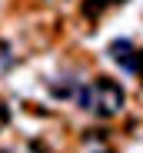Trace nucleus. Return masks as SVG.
I'll use <instances>...</instances> for the list:
<instances>
[{"instance_id": "1", "label": "nucleus", "mask_w": 143, "mask_h": 153, "mask_svg": "<svg viewBox=\"0 0 143 153\" xmlns=\"http://www.w3.org/2000/svg\"><path fill=\"white\" fill-rule=\"evenodd\" d=\"M80 107L90 110L93 117H116L123 110V87L110 80V76H100V80H93L83 93H80Z\"/></svg>"}, {"instance_id": "2", "label": "nucleus", "mask_w": 143, "mask_h": 153, "mask_svg": "<svg viewBox=\"0 0 143 153\" xmlns=\"http://www.w3.org/2000/svg\"><path fill=\"white\" fill-rule=\"evenodd\" d=\"M110 57L116 60V67H120V70H127V73H136L140 50H136L130 40H113V43H110Z\"/></svg>"}, {"instance_id": "3", "label": "nucleus", "mask_w": 143, "mask_h": 153, "mask_svg": "<svg viewBox=\"0 0 143 153\" xmlns=\"http://www.w3.org/2000/svg\"><path fill=\"white\" fill-rule=\"evenodd\" d=\"M116 4H123V0H87V4H83V13L93 20V17H100L107 7H116Z\"/></svg>"}, {"instance_id": "4", "label": "nucleus", "mask_w": 143, "mask_h": 153, "mask_svg": "<svg viewBox=\"0 0 143 153\" xmlns=\"http://www.w3.org/2000/svg\"><path fill=\"white\" fill-rule=\"evenodd\" d=\"M136 76H140V83H143V50H140V63H136Z\"/></svg>"}]
</instances>
